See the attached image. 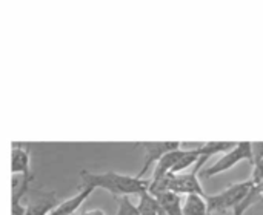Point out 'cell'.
<instances>
[{"instance_id":"1","label":"cell","mask_w":263,"mask_h":215,"mask_svg":"<svg viewBox=\"0 0 263 215\" xmlns=\"http://www.w3.org/2000/svg\"><path fill=\"white\" fill-rule=\"evenodd\" d=\"M82 186H89L94 191L105 189L109 194L119 197H128V196H142L143 192H148L149 180L139 179L137 175H128L120 174L116 171H106V172H89L86 169H82L80 172Z\"/></svg>"},{"instance_id":"2","label":"cell","mask_w":263,"mask_h":215,"mask_svg":"<svg viewBox=\"0 0 263 215\" xmlns=\"http://www.w3.org/2000/svg\"><path fill=\"white\" fill-rule=\"evenodd\" d=\"M254 188L251 180L247 182H240V183H234L231 185L228 189H225L220 194L216 196H206V205H208V211L210 214L214 212H225L228 209H234L237 208L251 192V189Z\"/></svg>"},{"instance_id":"3","label":"cell","mask_w":263,"mask_h":215,"mask_svg":"<svg viewBox=\"0 0 263 215\" xmlns=\"http://www.w3.org/2000/svg\"><path fill=\"white\" fill-rule=\"evenodd\" d=\"M240 162H248L250 165H253V151H251V142H240L237 143L231 151L225 152L213 166L206 168L202 171V175L205 179L214 177L217 174L227 172L230 169H233L236 165H239Z\"/></svg>"},{"instance_id":"4","label":"cell","mask_w":263,"mask_h":215,"mask_svg":"<svg viewBox=\"0 0 263 215\" xmlns=\"http://www.w3.org/2000/svg\"><path fill=\"white\" fill-rule=\"evenodd\" d=\"M202 171V165H196L191 172H180V174H170V183H168V192L177 194V196H200L206 197L200 180L199 172Z\"/></svg>"},{"instance_id":"5","label":"cell","mask_w":263,"mask_h":215,"mask_svg":"<svg viewBox=\"0 0 263 215\" xmlns=\"http://www.w3.org/2000/svg\"><path fill=\"white\" fill-rule=\"evenodd\" d=\"M143 149H145V163L140 169V172L137 174L139 179H143V175L148 172V169L157 163L165 154L176 151L182 146L180 142H143L142 143Z\"/></svg>"},{"instance_id":"6","label":"cell","mask_w":263,"mask_h":215,"mask_svg":"<svg viewBox=\"0 0 263 215\" xmlns=\"http://www.w3.org/2000/svg\"><path fill=\"white\" fill-rule=\"evenodd\" d=\"M25 215H48L59 203L54 192H29L26 194Z\"/></svg>"},{"instance_id":"7","label":"cell","mask_w":263,"mask_h":215,"mask_svg":"<svg viewBox=\"0 0 263 215\" xmlns=\"http://www.w3.org/2000/svg\"><path fill=\"white\" fill-rule=\"evenodd\" d=\"M92 192H94L92 188H89V186H80V192L79 194H76L74 197L65 200L62 203H57L55 208L48 215H74L80 209V206L88 200V197Z\"/></svg>"},{"instance_id":"8","label":"cell","mask_w":263,"mask_h":215,"mask_svg":"<svg viewBox=\"0 0 263 215\" xmlns=\"http://www.w3.org/2000/svg\"><path fill=\"white\" fill-rule=\"evenodd\" d=\"M29 149L23 145H12L11 151V172L17 177H31L29 174Z\"/></svg>"},{"instance_id":"9","label":"cell","mask_w":263,"mask_h":215,"mask_svg":"<svg viewBox=\"0 0 263 215\" xmlns=\"http://www.w3.org/2000/svg\"><path fill=\"white\" fill-rule=\"evenodd\" d=\"M159 200L160 206L163 208L166 215H183V208H182V197L173 192H163L156 196Z\"/></svg>"},{"instance_id":"10","label":"cell","mask_w":263,"mask_h":215,"mask_svg":"<svg viewBox=\"0 0 263 215\" xmlns=\"http://www.w3.org/2000/svg\"><path fill=\"white\" fill-rule=\"evenodd\" d=\"M183 215H211L205 197L200 196H186L183 205Z\"/></svg>"},{"instance_id":"11","label":"cell","mask_w":263,"mask_h":215,"mask_svg":"<svg viewBox=\"0 0 263 215\" xmlns=\"http://www.w3.org/2000/svg\"><path fill=\"white\" fill-rule=\"evenodd\" d=\"M137 208H139L140 215H166L163 208L160 206L159 200L154 196H151L149 192H143L140 196Z\"/></svg>"},{"instance_id":"12","label":"cell","mask_w":263,"mask_h":215,"mask_svg":"<svg viewBox=\"0 0 263 215\" xmlns=\"http://www.w3.org/2000/svg\"><path fill=\"white\" fill-rule=\"evenodd\" d=\"M116 215H140L139 208L129 200V197H122L119 202V209Z\"/></svg>"},{"instance_id":"13","label":"cell","mask_w":263,"mask_h":215,"mask_svg":"<svg viewBox=\"0 0 263 215\" xmlns=\"http://www.w3.org/2000/svg\"><path fill=\"white\" fill-rule=\"evenodd\" d=\"M250 180L253 182L254 186H259L263 182V157L253 163V175Z\"/></svg>"},{"instance_id":"14","label":"cell","mask_w":263,"mask_h":215,"mask_svg":"<svg viewBox=\"0 0 263 215\" xmlns=\"http://www.w3.org/2000/svg\"><path fill=\"white\" fill-rule=\"evenodd\" d=\"M79 215H106L103 209H89V211H82Z\"/></svg>"},{"instance_id":"15","label":"cell","mask_w":263,"mask_h":215,"mask_svg":"<svg viewBox=\"0 0 263 215\" xmlns=\"http://www.w3.org/2000/svg\"><path fill=\"white\" fill-rule=\"evenodd\" d=\"M257 189H259V194H260V197H263V182L257 186Z\"/></svg>"}]
</instances>
